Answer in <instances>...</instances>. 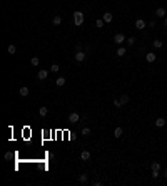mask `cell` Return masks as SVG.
<instances>
[{
    "mask_svg": "<svg viewBox=\"0 0 167 186\" xmlns=\"http://www.w3.org/2000/svg\"><path fill=\"white\" fill-rule=\"evenodd\" d=\"M74 24H75L77 27L84 24V13H82V12H79V10H77V12H74Z\"/></svg>",
    "mask_w": 167,
    "mask_h": 186,
    "instance_id": "obj_1",
    "label": "cell"
},
{
    "mask_svg": "<svg viewBox=\"0 0 167 186\" xmlns=\"http://www.w3.org/2000/svg\"><path fill=\"white\" fill-rule=\"evenodd\" d=\"M80 117H82L80 114H77V112H70V114H69V123H70V124H77V123L80 121Z\"/></svg>",
    "mask_w": 167,
    "mask_h": 186,
    "instance_id": "obj_2",
    "label": "cell"
},
{
    "mask_svg": "<svg viewBox=\"0 0 167 186\" xmlns=\"http://www.w3.org/2000/svg\"><path fill=\"white\" fill-rule=\"evenodd\" d=\"M85 55H87V54H85L84 51L75 52V60H77V62H84V60H85Z\"/></svg>",
    "mask_w": 167,
    "mask_h": 186,
    "instance_id": "obj_3",
    "label": "cell"
},
{
    "mask_svg": "<svg viewBox=\"0 0 167 186\" xmlns=\"http://www.w3.org/2000/svg\"><path fill=\"white\" fill-rule=\"evenodd\" d=\"M114 40H115V44H122V42H125L127 39H125V35L124 34H115V37H114Z\"/></svg>",
    "mask_w": 167,
    "mask_h": 186,
    "instance_id": "obj_4",
    "label": "cell"
},
{
    "mask_svg": "<svg viewBox=\"0 0 167 186\" xmlns=\"http://www.w3.org/2000/svg\"><path fill=\"white\" fill-rule=\"evenodd\" d=\"M49 77V72L47 70H38V74H37V79L38 81H45Z\"/></svg>",
    "mask_w": 167,
    "mask_h": 186,
    "instance_id": "obj_5",
    "label": "cell"
},
{
    "mask_svg": "<svg viewBox=\"0 0 167 186\" xmlns=\"http://www.w3.org/2000/svg\"><path fill=\"white\" fill-rule=\"evenodd\" d=\"M79 183H80V184H87V183H89L87 173H84V174H80V176H79Z\"/></svg>",
    "mask_w": 167,
    "mask_h": 186,
    "instance_id": "obj_6",
    "label": "cell"
},
{
    "mask_svg": "<svg viewBox=\"0 0 167 186\" xmlns=\"http://www.w3.org/2000/svg\"><path fill=\"white\" fill-rule=\"evenodd\" d=\"M155 59H157V55H155L154 52H147V55H145V60H147V62H154Z\"/></svg>",
    "mask_w": 167,
    "mask_h": 186,
    "instance_id": "obj_7",
    "label": "cell"
},
{
    "mask_svg": "<svg viewBox=\"0 0 167 186\" xmlns=\"http://www.w3.org/2000/svg\"><path fill=\"white\" fill-rule=\"evenodd\" d=\"M144 27H145V22L142 19H137L136 20V28H139V30H144Z\"/></svg>",
    "mask_w": 167,
    "mask_h": 186,
    "instance_id": "obj_8",
    "label": "cell"
},
{
    "mask_svg": "<svg viewBox=\"0 0 167 186\" xmlns=\"http://www.w3.org/2000/svg\"><path fill=\"white\" fill-rule=\"evenodd\" d=\"M155 126L157 127H164L165 126V119L164 117H157V119H155Z\"/></svg>",
    "mask_w": 167,
    "mask_h": 186,
    "instance_id": "obj_9",
    "label": "cell"
},
{
    "mask_svg": "<svg viewBox=\"0 0 167 186\" xmlns=\"http://www.w3.org/2000/svg\"><path fill=\"white\" fill-rule=\"evenodd\" d=\"M112 19H114V15H112L110 12L104 13V22H105V24H110V22H112Z\"/></svg>",
    "mask_w": 167,
    "mask_h": 186,
    "instance_id": "obj_10",
    "label": "cell"
},
{
    "mask_svg": "<svg viewBox=\"0 0 167 186\" xmlns=\"http://www.w3.org/2000/svg\"><path fill=\"white\" fill-rule=\"evenodd\" d=\"M19 94L22 96V97H27V96H28V87H25V85H23V87H20V89H19Z\"/></svg>",
    "mask_w": 167,
    "mask_h": 186,
    "instance_id": "obj_11",
    "label": "cell"
},
{
    "mask_svg": "<svg viewBox=\"0 0 167 186\" xmlns=\"http://www.w3.org/2000/svg\"><path fill=\"white\" fill-rule=\"evenodd\" d=\"M152 45H154L155 49H162V45H164V42H162L161 39H155V40L152 42Z\"/></svg>",
    "mask_w": 167,
    "mask_h": 186,
    "instance_id": "obj_12",
    "label": "cell"
},
{
    "mask_svg": "<svg viewBox=\"0 0 167 186\" xmlns=\"http://www.w3.org/2000/svg\"><path fill=\"white\" fill-rule=\"evenodd\" d=\"M155 15L157 17H165V9L164 7H159V9L155 10Z\"/></svg>",
    "mask_w": 167,
    "mask_h": 186,
    "instance_id": "obj_13",
    "label": "cell"
},
{
    "mask_svg": "<svg viewBox=\"0 0 167 186\" xmlns=\"http://www.w3.org/2000/svg\"><path fill=\"white\" fill-rule=\"evenodd\" d=\"M129 101H130L129 94H120V102H122V106H124V104H127Z\"/></svg>",
    "mask_w": 167,
    "mask_h": 186,
    "instance_id": "obj_14",
    "label": "cell"
},
{
    "mask_svg": "<svg viewBox=\"0 0 167 186\" xmlns=\"http://www.w3.org/2000/svg\"><path fill=\"white\" fill-rule=\"evenodd\" d=\"M150 169H152V171H161V163H157V161H154V163L150 164Z\"/></svg>",
    "mask_w": 167,
    "mask_h": 186,
    "instance_id": "obj_15",
    "label": "cell"
},
{
    "mask_svg": "<svg viewBox=\"0 0 167 186\" xmlns=\"http://www.w3.org/2000/svg\"><path fill=\"white\" fill-rule=\"evenodd\" d=\"M80 158H82V161H89L90 159V151H82Z\"/></svg>",
    "mask_w": 167,
    "mask_h": 186,
    "instance_id": "obj_16",
    "label": "cell"
},
{
    "mask_svg": "<svg viewBox=\"0 0 167 186\" xmlns=\"http://www.w3.org/2000/svg\"><path fill=\"white\" fill-rule=\"evenodd\" d=\"M122 133H124V131H122V127H120V126H117L115 129H114V136H115V138H120Z\"/></svg>",
    "mask_w": 167,
    "mask_h": 186,
    "instance_id": "obj_17",
    "label": "cell"
},
{
    "mask_svg": "<svg viewBox=\"0 0 167 186\" xmlns=\"http://www.w3.org/2000/svg\"><path fill=\"white\" fill-rule=\"evenodd\" d=\"M7 52H9L10 55H13V54L17 52V47H15V45H13V44H10L9 47H7Z\"/></svg>",
    "mask_w": 167,
    "mask_h": 186,
    "instance_id": "obj_18",
    "label": "cell"
},
{
    "mask_svg": "<svg viewBox=\"0 0 167 186\" xmlns=\"http://www.w3.org/2000/svg\"><path fill=\"white\" fill-rule=\"evenodd\" d=\"M47 112H49V107H40V109H38V114H40V116L42 117H44V116H47Z\"/></svg>",
    "mask_w": 167,
    "mask_h": 186,
    "instance_id": "obj_19",
    "label": "cell"
},
{
    "mask_svg": "<svg viewBox=\"0 0 167 186\" xmlns=\"http://www.w3.org/2000/svg\"><path fill=\"white\" fill-rule=\"evenodd\" d=\"M125 52H127V49H125V47H119V49H117V55H119V57L125 55Z\"/></svg>",
    "mask_w": 167,
    "mask_h": 186,
    "instance_id": "obj_20",
    "label": "cell"
},
{
    "mask_svg": "<svg viewBox=\"0 0 167 186\" xmlns=\"http://www.w3.org/2000/svg\"><path fill=\"white\" fill-rule=\"evenodd\" d=\"M55 84L59 85V87H62V85H65V79H63V77H59V79L55 81Z\"/></svg>",
    "mask_w": 167,
    "mask_h": 186,
    "instance_id": "obj_21",
    "label": "cell"
},
{
    "mask_svg": "<svg viewBox=\"0 0 167 186\" xmlns=\"http://www.w3.org/2000/svg\"><path fill=\"white\" fill-rule=\"evenodd\" d=\"M52 22H54V25H60V24H62V19H60V15H55Z\"/></svg>",
    "mask_w": 167,
    "mask_h": 186,
    "instance_id": "obj_22",
    "label": "cell"
},
{
    "mask_svg": "<svg viewBox=\"0 0 167 186\" xmlns=\"http://www.w3.org/2000/svg\"><path fill=\"white\" fill-rule=\"evenodd\" d=\"M30 64H32V66H38V64H40V59H38V57H32Z\"/></svg>",
    "mask_w": 167,
    "mask_h": 186,
    "instance_id": "obj_23",
    "label": "cell"
},
{
    "mask_svg": "<svg viewBox=\"0 0 167 186\" xmlns=\"http://www.w3.org/2000/svg\"><path fill=\"white\" fill-rule=\"evenodd\" d=\"M95 27L102 28V27H104V20H102V19H97V20H95Z\"/></svg>",
    "mask_w": 167,
    "mask_h": 186,
    "instance_id": "obj_24",
    "label": "cell"
},
{
    "mask_svg": "<svg viewBox=\"0 0 167 186\" xmlns=\"http://www.w3.org/2000/svg\"><path fill=\"white\" fill-rule=\"evenodd\" d=\"M50 70H52V72H59V70H60V66H59V64H54V66L50 67Z\"/></svg>",
    "mask_w": 167,
    "mask_h": 186,
    "instance_id": "obj_25",
    "label": "cell"
},
{
    "mask_svg": "<svg viewBox=\"0 0 167 186\" xmlns=\"http://www.w3.org/2000/svg\"><path fill=\"white\" fill-rule=\"evenodd\" d=\"M136 40H137L136 37H129V39H127V44H129V45H134V44H136Z\"/></svg>",
    "mask_w": 167,
    "mask_h": 186,
    "instance_id": "obj_26",
    "label": "cell"
},
{
    "mask_svg": "<svg viewBox=\"0 0 167 186\" xmlns=\"http://www.w3.org/2000/svg\"><path fill=\"white\" fill-rule=\"evenodd\" d=\"M90 134V129H89V127H84L82 129V136H89Z\"/></svg>",
    "mask_w": 167,
    "mask_h": 186,
    "instance_id": "obj_27",
    "label": "cell"
},
{
    "mask_svg": "<svg viewBox=\"0 0 167 186\" xmlns=\"http://www.w3.org/2000/svg\"><path fill=\"white\" fill-rule=\"evenodd\" d=\"M114 106L115 107H122V102H120V99L117 101V99H114Z\"/></svg>",
    "mask_w": 167,
    "mask_h": 186,
    "instance_id": "obj_28",
    "label": "cell"
},
{
    "mask_svg": "<svg viewBox=\"0 0 167 186\" xmlns=\"http://www.w3.org/2000/svg\"><path fill=\"white\" fill-rule=\"evenodd\" d=\"M152 178H154V180H157V178H159V171H152Z\"/></svg>",
    "mask_w": 167,
    "mask_h": 186,
    "instance_id": "obj_29",
    "label": "cell"
},
{
    "mask_svg": "<svg viewBox=\"0 0 167 186\" xmlns=\"http://www.w3.org/2000/svg\"><path fill=\"white\" fill-rule=\"evenodd\" d=\"M79 51H82V45H80V44H77V47H75V52H79Z\"/></svg>",
    "mask_w": 167,
    "mask_h": 186,
    "instance_id": "obj_30",
    "label": "cell"
},
{
    "mask_svg": "<svg viewBox=\"0 0 167 186\" xmlns=\"http://www.w3.org/2000/svg\"><path fill=\"white\" fill-rule=\"evenodd\" d=\"M164 27H167V17L164 19Z\"/></svg>",
    "mask_w": 167,
    "mask_h": 186,
    "instance_id": "obj_31",
    "label": "cell"
},
{
    "mask_svg": "<svg viewBox=\"0 0 167 186\" xmlns=\"http://www.w3.org/2000/svg\"><path fill=\"white\" fill-rule=\"evenodd\" d=\"M164 176H165V180H167V169L164 171Z\"/></svg>",
    "mask_w": 167,
    "mask_h": 186,
    "instance_id": "obj_32",
    "label": "cell"
}]
</instances>
